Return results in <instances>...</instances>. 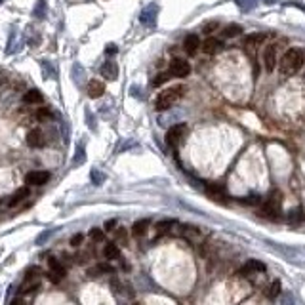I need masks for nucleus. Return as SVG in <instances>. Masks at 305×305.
Segmentation results:
<instances>
[{"instance_id": "obj_1", "label": "nucleus", "mask_w": 305, "mask_h": 305, "mask_svg": "<svg viewBox=\"0 0 305 305\" xmlns=\"http://www.w3.org/2000/svg\"><path fill=\"white\" fill-rule=\"evenodd\" d=\"M301 65H303V52L297 48H290L279 61V71L282 77H292L301 69Z\"/></svg>"}, {"instance_id": "obj_2", "label": "nucleus", "mask_w": 305, "mask_h": 305, "mask_svg": "<svg viewBox=\"0 0 305 305\" xmlns=\"http://www.w3.org/2000/svg\"><path fill=\"white\" fill-rule=\"evenodd\" d=\"M185 92H187V88L181 86V84L180 86L168 88V90H162V92L157 95V101H155L157 111H168L172 105H176V103L180 101L181 97L185 95Z\"/></svg>"}, {"instance_id": "obj_3", "label": "nucleus", "mask_w": 305, "mask_h": 305, "mask_svg": "<svg viewBox=\"0 0 305 305\" xmlns=\"http://www.w3.org/2000/svg\"><path fill=\"white\" fill-rule=\"evenodd\" d=\"M281 210H282V195L279 191H273V195L269 196L265 200V204H263L261 214H263L267 219L277 221V219L281 218Z\"/></svg>"}, {"instance_id": "obj_4", "label": "nucleus", "mask_w": 305, "mask_h": 305, "mask_svg": "<svg viewBox=\"0 0 305 305\" xmlns=\"http://www.w3.org/2000/svg\"><path fill=\"white\" fill-rule=\"evenodd\" d=\"M40 275H42V271H40L39 267H31V269L25 273L23 284H21L19 292H21V294H31V292H35L40 284Z\"/></svg>"}, {"instance_id": "obj_5", "label": "nucleus", "mask_w": 305, "mask_h": 305, "mask_svg": "<svg viewBox=\"0 0 305 305\" xmlns=\"http://www.w3.org/2000/svg\"><path fill=\"white\" fill-rule=\"evenodd\" d=\"M185 135H187V124H183V122L174 124L172 128L166 132V143H168L170 147H178Z\"/></svg>"}, {"instance_id": "obj_6", "label": "nucleus", "mask_w": 305, "mask_h": 305, "mask_svg": "<svg viewBox=\"0 0 305 305\" xmlns=\"http://www.w3.org/2000/svg\"><path fill=\"white\" fill-rule=\"evenodd\" d=\"M65 273H67V271H65V265H63L59 259L57 258L48 259V279H50V281L57 284V282H61Z\"/></svg>"}, {"instance_id": "obj_7", "label": "nucleus", "mask_w": 305, "mask_h": 305, "mask_svg": "<svg viewBox=\"0 0 305 305\" xmlns=\"http://www.w3.org/2000/svg\"><path fill=\"white\" fill-rule=\"evenodd\" d=\"M189 73H191V65H189L185 59L176 57V59H172V61H170V75H172V77L183 79V77H187Z\"/></svg>"}, {"instance_id": "obj_8", "label": "nucleus", "mask_w": 305, "mask_h": 305, "mask_svg": "<svg viewBox=\"0 0 305 305\" xmlns=\"http://www.w3.org/2000/svg\"><path fill=\"white\" fill-rule=\"evenodd\" d=\"M48 180H50V172H46V170H32L25 176L27 185H44Z\"/></svg>"}, {"instance_id": "obj_9", "label": "nucleus", "mask_w": 305, "mask_h": 305, "mask_svg": "<svg viewBox=\"0 0 305 305\" xmlns=\"http://www.w3.org/2000/svg\"><path fill=\"white\" fill-rule=\"evenodd\" d=\"M27 145L29 147H35V149H40L46 145V135L44 132L40 130V128H35L31 132L27 133Z\"/></svg>"}, {"instance_id": "obj_10", "label": "nucleus", "mask_w": 305, "mask_h": 305, "mask_svg": "<svg viewBox=\"0 0 305 305\" xmlns=\"http://www.w3.org/2000/svg\"><path fill=\"white\" fill-rule=\"evenodd\" d=\"M265 271V265L258 261V259H248L243 267H241V275H256V273H263Z\"/></svg>"}, {"instance_id": "obj_11", "label": "nucleus", "mask_w": 305, "mask_h": 305, "mask_svg": "<svg viewBox=\"0 0 305 305\" xmlns=\"http://www.w3.org/2000/svg\"><path fill=\"white\" fill-rule=\"evenodd\" d=\"M206 195L210 196V198H214V200L219 204H223L227 200L225 189L219 187V185H208V187H206Z\"/></svg>"}, {"instance_id": "obj_12", "label": "nucleus", "mask_w": 305, "mask_h": 305, "mask_svg": "<svg viewBox=\"0 0 305 305\" xmlns=\"http://www.w3.org/2000/svg\"><path fill=\"white\" fill-rule=\"evenodd\" d=\"M157 14H158L157 4H149L147 8L141 12V21L145 25H155V21H157Z\"/></svg>"}, {"instance_id": "obj_13", "label": "nucleus", "mask_w": 305, "mask_h": 305, "mask_svg": "<svg viewBox=\"0 0 305 305\" xmlns=\"http://www.w3.org/2000/svg\"><path fill=\"white\" fill-rule=\"evenodd\" d=\"M202 50L206 52V54H210V55H214V54H219L221 50H223V40H219V39H206V42L202 44Z\"/></svg>"}, {"instance_id": "obj_14", "label": "nucleus", "mask_w": 305, "mask_h": 305, "mask_svg": "<svg viewBox=\"0 0 305 305\" xmlns=\"http://www.w3.org/2000/svg\"><path fill=\"white\" fill-rule=\"evenodd\" d=\"M105 94V84H103L101 80H90L88 82V95L92 97V99H97V97H101Z\"/></svg>"}, {"instance_id": "obj_15", "label": "nucleus", "mask_w": 305, "mask_h": 305, "mask_svg": "<svg viewBox=\"0 0 305 305\" xmlns=\"http://www.w3.org/2000/svg\"><path fill=\"white\" fill-rule=\"evenodd\" d=\"M263 61H265V69L271 73L275 69V65H277V44L267 46L265 54H263Z\"/></svg>"}, {"instance_id": "obj_16", "label": "nucleus", "mask_w": 305, "mask_h": 305, "mask_svg": "<svg viewBox=\"0 0 305 305\" xmlns=\"http://www.w3.org/2000/svg\"><path fill=\"white\" fill-rule=\"evenodd\" d=\"M305 218V212L301 206H296V208H292V210L286 214V221H288L290 225H299Z\"/></svg>"}, {"instance_id": "obj_17", "label": "nucleus", "mask_w": 305, "mask_h": 305, "mask_svg": "<svg viewBox=\"0 0 305 305\" xmlns=\"http://www.w3.org/2000/svg\"><path fill=\"white\" fill-rule=\"evenodd\" d=\"M198 46H200V40H198V37H196V35H187V37H185V40H183V50H185L189 55L196 54Z\"/></svg>"}, {"instance_id": "obj_18", "label": "nucleus", "mask_w": 305, "mask_h": 305, "mask_svg": "<svg viewBox=\"0 0 305 305\" xmlns=\"http://www.w3.org/2000/svg\"><path fill=\"white\" fill-rule=\"evenodd\" d=\"M101 75L105 77L107 80H117L118 77V67H117V63H113V61H107L105 65L101 67Z\"/></svg>"}, {"instance_id": "obj_19", "label": "nucleus", "mask_w": 305, "mask_h": 305, "mask_svg": "<svg viewBox=\"0 0 305 305\" xmlns=\"http://www.w3.org/2000/svg\"><path fill=\"white\" fill-rule=\"evenodd\" d=\"M29 195V189L27 187H21V189H17L14 195L10 196V200H8V206H17V204L23 200L25 196Z\"/></svg>"}, {"instance_id": "obj_20", "label": "nucleus", "mask_w": 305, "mask_h": 305, "mask_svg": "<svg viewBox=\"0 0 305 305\" xmlns=\"http://www.w3.org/2000/svg\"><path fill=\"white\" fill-rule=\"evenodd\" d=\"M147 229H149V219H140V221H135L132 225V233L135 236H143L147 233Z\"/></svg>"}, {"instance_id": "obj_21", "label": "nucleus", "mask_w": 305, "mask_h": 305, "mask_svg": "<svg viewBox=\"0 0 305 305\" xmlns=\"http://www.w3.org/2000/svg\"><path fill=\"white\" fill-rule=\"evenodd\" d=\"M267 40V35L265 32H256V35H250V37H246V46H259V44H263Z\"/></svg>"}, {"instance_id": "obj_22", "label": "nucleus", "mask_w": 305, "mask_h": 305, "mask_svg": "<svg viewBox=\"0 0 305 305\" xmlns=\"http://www.w3.org/2000/svg\"><path fill=\"white\" fill-rule=\"evenodd\" d=\"M23 101L35 105V103H42V101H44V97H42V94H40L39 90H29V92L23 95Z\"/></svg>"}, {"instance_id": "obj_23", "label": "nucleus", "mask_w": 305, "mask_h": 305, "mask_svg": "<svg viewBox=\"0 0 305 305\" xmlns=\"http://www.w3.org/2000/svg\"><path fill=\"white\" fill-rule=\"evenodd\" d=\"M172 227H176V221L174 219H162V221H158L157 225H155V229H157V233H170L172 231Z\"/></svg>"}, {"instance_id": "obj_24", "label": "nucleus", "mask_w": 305, "mask_h": 305, "mask_svg": "<svg viewBox=\"0 0 305 305\" xmlns=\"http://www.w3.org/2000/svg\"><path fill=\"white\" fill-rule=\"evenodd\" d=\"M103 254H105V258L107 259H117L118 256H120V250H118V246L115 243H109V244H105Z\"/></svg>"}, {"instance_id": "obj_25", "label": "nucleus", "mask_w": 305, "mask_h": 305, "mask_svg": "<svg viewBox=\"0 0 305 305\" xmlns=\"http://www.w3.org/2000/svg\"><path fill=\"white\" fill-rule=\"evenodd\" d=\"M281 294V282L279 281H273L265 290V297L267 299H275V297Z\"/></svg>"}, {"instance_id": "obj_26", "label": "nucleus", "mask_w": 305, "mask_h": 305, "mask_svg": "<svg viewBox=\"0 0 305 305\" xmlns=\"http://www.w3.org/2000/svg\"><path fill=\"white\" fill-rule=\"evenodd\" d=\"M90 180H92V183H95V185H103L105 183V174L101 172V170H92L90 172Z\"/></svg>"}, {"instance_id": "obj_27", "label": "nucleus", "mask_w": 305, "mask_h": 305, "mask_svg": "<svg viewBox=\"0 0 305 305\" xmlns=\"http://www.w3.org/2000/svg\"><path fill=\"white\" fill-rule=\"evenodd\" d=\"M241 31H243L241 25H229V27H225V31H223V37L225 39H233L236 35H241Z\"/></svg>"}, {"instance_id": "obj_28", "label": "nucleus", "mask_w": 305, "mask_h": 305, "mask_svg": "<svg viewBox=\"0 0 305 305\" xmlns=\"http://www.w3.org/2000/svg\"><path fill=\"white\" fill-rule=\"evenodd\" d=\"M111 271V267L109 265H95L92 267V269H88V277H97V275H101V273H109Z\"/></svg>"}, {"instance_id": "obj_29", "label": "nucleus", "mask_w": 305, "mask_h": 305, "mask_svg": "<svg viewBox=\"0 0 305 305\" xmlns=\"http://www.w3.org/2000/svg\"><path fill=\"white\" fill-rule=\"evenodd\" d=\"M235 2L243 12H250V10L254 8V0H235Z\"/></svg>"}, {"instance_id": "obj_30", "label": "nucleus", "mask_w": 305, "mask_h": 305, "mask_svg": "<svg viewBox=\"0 0 305 305\" xmlns=\"http://www.w3.org/2000/svg\"><path fill=\"white\" fill-rule=\"evenodd\" d=\"M170 77H172L170 73H160V75H157V77L153 79V86H160V84H164V82L170 79Z\"/></svg>"}, {"instance_id": "obj_31", "label": "nucleus", "mask_w": 305, "mask_h": 305, "mask_svg": "<svg viewBox=\"0 0 305 305\" xmlns=\"http://www.w3.org/2000/svg\"><path fill=\"white\" fill-rule=\"evenodd\" d=\"M90 239L95 241V243H101L103 239H105V235H103L101 229H92V231H90Z\"/></svg>"}, {"instance_id": "obj_32", "label": "nucleus", "mask_w": 305, "mask_h": 305, "mask_svg": "<svg viewBox=\"0 0 305 305\" xmlns=\"http://www.w3.org/2000/svg\"><path fill=\"white\" fill-rule=\"evenodd\" d=\"M281 305H296L294 303V297H292V294H282V299H281Z\"/></svg>"}, {"instance_id": "obj_33", "label": "nucleus", "mask_w": 305, "mask_h": 305, "mask_svg": "<svg viewBox=\"0 0 305 305\" xmlns=\"http://www.w3.org/2000/svg\"><path fill=\"white\" fill-rule=\"evenodd\" d=\"M50 117H52V113L48 109H40L39 113H37V118H39V120H48Z\"/></svg>"}, {"instance_id": "obj_34", "label": "nucleus", "mask_w": 305, "mask_h": 305, "mask_svg": "<svg viewBox=\"0 0 305 305\" xmlns=\"http://www.w3.org/2000/svg\"><path fill=\"white\" fill-rule=\"evenodd\" d=\"M52 235H54V231H44V233H42V235L37 239V244H44V243H46V239H50Z\"/></svg>"}, {"instance_id": "obj_35", "label": "nucleus", "mask_w": 305, "mask_h": 305, "mask_svg": "<svg viewBox=\"0 0 305 305\" xmlns=\"http://www.w3.org/2000/svg\"><path fill=\"white\" fill-rule=\"evenodd\" d=\"M218 27H219L218 21H212V23L204 25V29H202V31L206 32V35H208V32H214V29H218Z\"/></svg>"}, {"instance_id": "obj_36", "label": "nucleus", "mask_w": 305, "mask_h": 305, "mask_svg": "<svg viewBox=\"0 0 305 305\" xmlns=\"http://www.w3.org/2000/svg\"><path fill=\"white\" fill-rule=\"evenodd\" d=\"M82 241H84V236L79 233V235H75L73 239H71V246H80V244H82Z\"/></svg>"}, {"instance_id": "obj_37", "label": "nucleus", "mask_w": 305, "mask_h": 305, "mask_svg": "<svg viewBox=\"0 0 305 305\" xmlns=\"http://www.w3.org/2000/svg\"><path fill=\"white\" fill-rule=\"evenodd\" d=\"M86 158H84V151H80L79 149V153H77V158H75V166H79V164H82Z\"/></svg>"}, {"instance_id": "obj_38", "label": "nucleus", "mask_w": 305, "mask_h": 305, "mask_svg": "<svg viewBox=\"0 0 305 305\" xmlns=\"http://www.w3.org/2000/svg\"><path fill=\"white\" fill-rule=\"evenodd\" d=\"M243 202H244V204H259V196H258V195L248 196V198H244Z\"/></svg>"}, {"instance_id": "obj_39", "label": "nucleus", "mask_w": 305, "mask_h": 305, "mask_svg": "<svg viewBox=\"0 0 305 305\" xmlns=\"http://www.w3.org/2000/svg\"><path fill=\"white\" fill-rule=\"evenodd\" d=\"M115 227H117V221H115V219H111V221H107V223H105V229H107V231L115 229Z\"/></svg>"}, {"instance_id": "obj_40", "label": "nucleus", "mask_w": 305, "mask_h": 305, "mask_svg": "<svg viewBox=\"0 0 305 305\" xmlns=\"http://www.w3.org/2000/svg\"><path fill=\"white\" fill-rule=\"evenodd\" d=\"M10 305H23V303H21V299H19V297H16V299H14Z\"/></svg>"}, {"instance_id": "obj_41", "label": "nucleus", "mask_w": 305, "mask_h": 305, "mask_svg": "<svg viewBox=\"0 0 305 305\" xmlns=\"http://www.w3.org/2000/svg\"><path fill=\"white\" fill-rule=\"evenodd\" d=\"M263 2H265V4H275L277 0H263Z\"/></svg>"}, {"instance_id": "obj_42", "label": "nucleus", "mask_w": 305, "mask_h": 305, "mask_svg": "<svg viewBox=\"0 0 305 305\" xmlns=\"http://www.w3.org/2000/svg\"><path fill=\"white\" fill-rule=\"evenodd\" d=\"M135 305H141V303H135Z\"/></svg>"}]
</instances>
